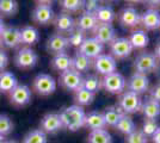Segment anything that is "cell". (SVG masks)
Returning a JSON list of instances; mask_svg holds the SVG:
<instances>
[{"instance_id": "cell-50", "label": "cell", "mask_w": 160, "mask_h": 143, "mask_svg": "<svg viewBox=\"0 0 160 143\" xmlns=\"http://www.w3.org/2000/svg\"><path fill=\"white\" fill-rule=\"evenodd\" d=\"M0 45H1V44H0Z\"/></svg>"}, {"instance_id": "cell-20", "label": "cell", "mask_w": 160, "mask_h": 143, "mask_svg": "<svg viewBox=\"0 0 160 143\" xmlns=\"http://www.w3.org/2000/svg\"><path fill=\"white\" fill-rule=\"evenodd\" d=\"M75 23V26H77V30H79L81 32H86V31H93L98 21L96 19L94 14L92 13H87V12H82L78 17V19L74 21Z\"/></svg>"}, {"instance_id": "cell-38", "label": "cell", "mask_w": 160, "mask_h": 143, "mask_svg": "<svg viewBox=\"0 0 160 143\" xmlns=\"http://www.w3.org/2000/svg\"><path fill=\"white\" fill-rule=\"evenodd\" d=\"M60 5L66 11V13H71V12H77L80 8H82L84 1H81V0H63V1H60Z\"/></svg>"}, {"instance_id": "cell-39", "label": "cell", "mask_w": 160, "mask_h": 143, "mask_svg": "<svg viewBox=\"0 0 160 143\" xmlns=\"http://www.w3.org/2000/svg\"><path fill=\"white\" fill-rule=\"evenodd\" d=\"M85 38H86V37H85L84 32H81V31H79V30H74L73 32H71L69 36L67 37L68 45L74 47V48H79L80 45L82 44V42H84Z\"/></svg>"}, {"instance_id": "cell-23", "label": "cell", "mask_w": 160, "mask_h": 143, "mask_svg": "<svg viewBox=\"0 0 160 143\" xmlns=\"http://www.w3.org/2000/svg\"><path fill=\"white\" fill-rule=\"evenodd\" d=\"M84 126L91 129V131H92V130L105 129L107 124H105V121H104L103 113H102V112H98V111H92V112L85 115Z\"/></svg>"}, {"instance_id": "cell-1", "label": "cell", "mask_w": 160, "mask_h": 143, "mask_svg": "<svg viewBox=\"0 0 160 143\" xmlns=\"http://www.w3.org/2000/svg\"><path fill=\"white\" fill-rule=\"evenodd\" d=\"M60 119L62 122L63 128L68 129L69 131H77L81 126H84V121H85V111L81 106L78 105H72L61 111Z\"/></svg>"}, {"instance_id": "cell-3", "label": "cell", "mask_w": 160, "mask_h": 143, "mask_svg": "<svg viewBox=\"0 0 160 143\" xmlns=\"http://www.w3.org/2000/svg\"><path fill=\"white\" fill-rule=\"evenodd\" d=\"M127 81L124 76L118 72H115L112 74L105 75L102 80V87L112 94H122L126 89Z\"/></svg>"}, {"instance_id": "cell-22", "label": "cell", "mask_w": 160, "mask_h": 143, "mask_svg": "<svg viewBox=\"0 0 160 143\" xmlns=\"http://www.w3.org/2000/svg\"><path fill=\"white\" fill-rule=\"evenodd\" d=\"M52 68L56 72H67L69 69H72V57L67 53H61V54H56L53 56L52 61Z\"/></svg>"}, {"instance_id": "cell-14", "label": "cell", "mask_w": 160, "mask_h": 143, "mask_svg": "<svg viewBox=\"0 0 160 143\" xmlns=\"http://www.w3.org/2000/svg\"><path fill=\"white\" fill-rule=\"evenodd\" d=\"M148 87H149V79L145 74H140L135 72L128 80V91L134 92L138 95L145 93Z\"/></svg>"}, {"instance_id": "cell-36", "label": "cell", "mask_w": 160, "mask_h": 143, "mask_svg": "<svg viewBox=\"0 0 160 143\" xmlns=\"http://www.w3.org/2000/svg\"><path fill=\"white\" fill-rule=\"evenodd\" d=\"M22 143H47V134L41 129L32 130L24 137Z\"/></svg>"}, {"instance_id": "cell-8", "label": "cell", "mask_w": 160, "mask_h": 143, "mask_svg": "<svg viewBox=\"0 0 160 143\" xmlns=\"http://www.w3.org/2000/svg\"><path fill=\"white\" fill-rule=\"evenodd\" d=\"M10 102L17 107L25 106L31 102V89L27 85H17L10 93Z\"/></svg>"}, {"instance_id": "cell-42", "label": "cell", "mask_w": 160, "mask_h": 143, "mask_svg": "<svg viewBox=\"0 0 160 143\" xmlns=\"http://www.w3.org/2000/svg\"><path fill=\"white\" fill-rule=\"evenodd\" d=\"M99 2L96 1V0H88V1H84V7H85V12L87 13H92L94 14L96 11L98 10L99 7Z\"/></svg>"}, {"instance_id": "cell-35", "label": "cell", "mask_w": 160, "mask_h": 143, "mask_svg": "<svg viewBox=\"0 0 160 143\" xmlns=\"http://www.w3.org/2000/svg\"><path fill=\"white\" fill-rule=\"evenodd\" d=\"M18 12V2L14 0H0V14L14 16Z\"/></svg>"}, {"instance_id": "cell-37", "label": "cell", "mask_w": 160, "mask_h": 143, "mask_svg": "<svg viewBox=\"0 0 160 143\" xmlns=\"http://www.w3.org/2000/svg\"><path fill=\"white\" fill-rule=\"evenodd\" d=\"M13 122L7 115H0V135L5 137L13 131Z\"/></svg>"}, {"instance_id": "cell-44", "label": "cell", "mask_w": 160, "mask_h": 143, "mask_svg": "<svg viewBox=\"0 0 160 143\" xmlns=\"http://www.w3.org/2000/svg\"><path fill=\"white\" fill-rule=\"evenodd\" d=\"M151 98L154 99V100H157L158 102H160V82L152 88V91H151Z\"/></svg>"}, {"instance_id": "cell-48", "label": "cell", "mask_w": 160, "mask_h": 143, "mask_svg": "<svg viewBox=\"0 0 160 143\" xmlns=\"http://www.w3.org/2000/svg\"><path fill=\"white\" fill-rule=\"evenodd\" d=\"M5 142V137L2 136V135H0V143H4Z\"/></svg>"}, {"instance_id": "cell-6", "label": "cell", "mask_w": 160, "mask_h": 143, "mask_svg": "<svg viewBox=\"0 0 160 143\" xmlns=\"http://www.w3.org/2000/svg\"><path fill=\"white\" fill-rule=\"evenodd\" d=\"M134 67L136 69V73L145 74L152 73L158 67V60L153 53H140L135 59Z\"/></svg>"}, {"instance_id": "cell-19", "label": "cell", "mask_w": 160, "mask_h": 143, "mask_svg": "<svg viewBox=\"0 0 160 143\" xmlns=\"http://www.w3.org/2000/svg\"><path fill=\"white\" fill-rule=\"evenodd\" d=\"M120 23L126 27L136 26L141 21V16L134 7H124L118 14Z\"/></svg>"}, {"instance_id": "cell-25", "label": "cell", "mask_w": 160, "mask_h": 143, "mask_svg": "<svg viewBox=\"0 0 160 143\" xmlns=\"http://www.w3.org/2000/svg\"><path fill=\"white\" fill-rule=\"evenodd\" d=\"M20 32V42L22 44L25 45H33L37 42L40 41V34L38 30L36 27L31 26V25H27V26L22 27L19 30Z\"/></svg>"}, {"instance_id": "cell-10", "label": "cell", "mask_w": 160, "mask_h": 143, "mask_svg": "<svg viewBox=\"0 0 160 143\" xmlns=\"http://www.w3.org/2000/svg\"><path fill=\"white\" fill-rule=\"evenodd\" d=\"M93 64L96 70L99 74L104 75V76L109 74H112L117 69V61L109 54L99 55L97 59H94Z\"/></svg>"}, {"instance_id": "cell-4", "label": "cell", "mask_w": 160, "mask_h": 143, "mask_svg": "<svg viewBox=\"0 0 160 143\" xmlns=\"http://www.w3.org/2000/svg\"><path fill=\"white\" fill-rule=\"evenodd\" d=\"M38 56L31 48L24 47L19 49L14 56V64L19 69H31L36 66Z\"/></svg>"}, {"instance_id": "cell-9", "label": "cell", "mask_w": 160, "mask_h": 143, "mask_svg": "<svg viewBox=\"0 0 160 143\" xmlns=\"http://www.w3.org/2000/svg\"><path fill=\"white\" fill-rule=\"evenodd\" d=\"M82 76L80 73L75 72L73 69H69L67 72H63L60 74V78H59V81H60V85L67 91H73L75 92L78 88L81 87L82 85Z\"/></svg>"}, {"instance_id": "cell-16", "label": "cell", "mask_w": 160, "mask_h": 143, "mask_svg": "<svg viewBox=\"0 0 160 143\" xmlns=\"http://www.w3.org/2000/svg\"><path fill=\"white\" fill-rule=\"evenodd\" d=\"M0 44L7 48H17L22 44L20 42V32L17 27H5L0 34Z\"/></svg>"}, {"instance_id": "cell-17", "label": "cell", "mask_w": 160, "mask_h": 143, "mask_svg": "<svg viewBox=\"0 0 160 143\" xmlns=\"http://www.w3.org/2000/svg\"><path fill=\"white\" fill-rule=\"evenodd\" d=\"M68 45V41L67 37H65L61 34H54L52 35L47 41V50L52 54H61V53H66Z\"/></svg>"}, {"instance_id": "cell-47", "label": "cell", "mask_w": 160, "mask_h": 143, "mask_svg": "<svg viewBox=\"0 0 160 143\" xmlns=\"http://www.w3.org/2000/svg\"><path fill=\"white\" fill-rule=\"evenodd\" d=\"M5 27H6L5 26V23H4V21H2V18L0 17V34L2 32V30H4Z\"/></svg>"}, {"instance_id": "cell-11", "label": "cell", "mask_w": 160, "mask_h": 143, "mask_svg": "<svg viewBox=\"0 0 160 143\" xmlns=\"http://www.w3.org/2000/svg\"><path fill=\"white\" fill-rule=\"evenodd\" d=\"M103 50H104V45L99 43L94 37H90L84 40L78 51L80 54L85 55L90 60H92V59H97L99 55L103 54Z\"/></svg>"}, {"instance_id": "cell-21", "label": "cell", "mask_w": 160, "mask_h": 143, "mask_svg": "<svg viewBox=\"0 0 160 143\" xmlns=\"http://www.w3.org/2000/svg\"><path fill=\"white\" fill-rule=\"evenodd\" d=\"M141 23L147 30H157L160 27V13L154 8H148L141 16Z\"/></svg>"}, {"instance_id": "cell-28", "label": "cell", "mask_w": 160, "mask_h": 143, "mask_svg": "<svg viewBox=\"0 0 160 143\" xmlns=\"http://www.w3.org/2000/svg\"><path fill=\"white\" fill-rule=\"evenodd\" d=\"M91 60L86 57L85 55L80 54L79 51H77L75 55L72 57V69L78 72V73H84V72H87L90 67H91Z\"/></svg>"}, {"instance_id": "cell-45", "label": "cell", "mask_w": 160, "mask_h": 143, "mask_svg": "<svg viewBox=\"0 0 160 143\" xmlns=\"http://www.w3.org/2000/svg\"><path fill=\"white\" fill-rule=\"evenodd\" d=\"M152 141H153V143H160V126L157 129V131L152 136Z\"/></svg>"}, {"instance_id": "cell-2", "label": "cell", "mask_w": 160, "mask_h": 143, "mask_svg": "<svg viewBox=\"0 0 160 143\" xmlns=\"http://www.w3.org/2000/svg\"><path fill=\"white\" fill-rule=\"evenodd\" d=\"M141 105L142 102H141L140 97L130 91L123 92L118 99V106H120L121 112L126 115L136 113L141 110Z\"/></svg>"}, {"instance_id": "cell-12", "label": "cell", "mask_w": 160, "mask_h": 143, "mask_svg": "<svg viewBox=\"0 0 160 143\" xmlns=\"http://www.w3.org/2000/svg\"><path fill=\"white\" fill-rule=\"evenodd\" d=\"M110 51L111 56L113 59H126L133 51V47L130 44V42L126 37H120L116 38L115 41L110 44Z\"/></svg>"}, {"instance_id": "cell-15", "label": "cell", "mask_w": 160, "mask_h": 143, "mask_svg": "<svg viewBox=\"0 0 160 143\" xmlns=\"http://www.w3.org/2000/svg\"><path fill=\"white\" fill-rule=\"evenodd\" d=\"M63 128L59 113H47L41 119V130L44 134H55Z\"/></svg>"}, {"instance_id": "cell-26", "label": "cell", "mask_w": 160, "mask_h": 143, "mask_svg": "<svg viewBox=\"0 0 160 143\" xmlns=\"http://www.w3.org/2000/svg\"><path fill=\"white\" fill-rule=\"evenodd\" d=\"M94 17L98 23H104V24H111L116 17V12L112 6L110 5H100L98 10L96 11Z\"/></svg>"}, {"instance_id": "cell-40", "label": "cell", "mask_w": 160, "mask_h": 143, "mask_svg": "<svg viewBox=\"0 0 160 143\" xmlns=\"http://www.w3.org/2000/svg\"><path fill=\"white\" fill-rule=\"evenodd\" d=\"M158 128H159V125H158L157 119H147V118H145L141 131L146 135V137H152Z\"/></svg>"}, {"instance_id": "cell-49", "label": "cell", "mask_w": 160, "mask_h": 143, "mask_svg": "<svg viewBox=\"0 0 160 143\" xmlns=\"http://www.w3.org/2000/svg\"><path fill=\"white\" fill-rule=\"evenodd\" d=\"M4 143H18V142H16V141H12V140H10V141H5Z\"/></svg>"}, {"instance_id": "cell-18", "label": "cell", "mask_w": 160, "mask_h": 143, "mask_svg": "<svg viewBox=\"0 0 160 143\" xmlns=\"http://www.w3.org/2000/svg\"><path fill=\"white\" fill-rule=\"evenodd\" d=\"M54 24L56 30L59 31L58 34H69V32H73L74 27H75V23H74L73 17L69 13L66 12H61L60 14H58L55 18H54Z\"/></svg>"}, {"instance_id": "cell-7", "label": "cell", "mask_w": 160, "mask_h": 143, "mask_svg": "<svg viewBox=\"0 0 160 143\" xmlns=\"http://www.w3.org/2000/svg\"><path fill=\"white\" fill-rule=\"evenodd\" d=\"M31 18L35 23H37L40 25H46L54 21L55 13H54L53 7L49 2H40L33 8Z\"/></svg>"}, {"instance_id": "cell-43", "label": "cell", "mask_w": 160, "mask_h": 143, "mask_svg": "<svg viewBox=\"0 0 160 143\" xmlns=\"http://www.w3.org/2000/svg\"><path fill=\"white\" fill-rule=\"evenodd\" d=\"M7 63H8V56L5 53V50H2L0 48V72H4V69L6 68Z\"/></svg>"}, {"instance_id": "cell-13", "label": "cell", "mask_w": 160, "mask_h": 143, "mask_svg": "<svg viewBox=\"0 0 160 143\" xmlns=\"http://www.w3.org/2000/svg\"><path fill=\"white\" fill-rule=\"evenodd\" d=\"M94 38L102 43L103 45L107 43H112L116 40V31L112 24H104V23H98L96 29L93 30Z\"/></svg>"}, {"instance_id": "cell-24", "label": "cell", "mask_w": 160, "mask_h": 143, "mask_svg": "<svg viewBox=\"0 0 160 143\" xmlns=\"http://www.w3.org/2000/svg\"><path fill=\"white\" fill-rule=\"evenodd\" d=\"M141 111L147 119H157L160 116V102L149 97L148 99H146L142 102Z\"/></svg>"}, {"instance_id": "cell-34", "label": "cell", "mask_w": 160, "mask_h": 143, "mask_svg": "<svg viewBox=\"0 0 160 143\" xmlns=\"http://www.w3.org/2000/svg\"><path fill=\"white\" fill-rule=\"evenodd\" d=\"M102 113H103V117H104V121H105L107 125H109V126H116V124L118 122L122 112H121L120 109H116L113 106H109Z\"/></svg>"}, {"instance_id": "cell-30", "label": "cell", "mask_w": 160, "mask_h": 143, "mask_svg": "<svg viewBox=\"0 0 160 143\" xmlns=\"http://www.w3.org/2000/svg\"><path fill=\"white\" fill-rule=\"evenodd\" d=\"M94 93H91L86 91L85 88L80 87L74 92V99L78 106H87V105H91L94 100Z\"/></svg>"}, {"instance_id": "cell-33", "label": "cell", "mask_w": 160, "mask_h": 143, "mask_svg": "<svg viewBox=\"0 0 160 143\" xmlns=\"http://www.w3.org/2000/svg\"><path fill=\"white\" fill-rule=\"evenodd\" d=\"M82 88H85L86 91L91 92V93H97L102 87V80L97 75H87L86 78L82 79Z\"/></svg>"}, {"instance_id": "cell-27", "label": "cell", "mask_w": 160, "mask_h": 143, "mask_svg": "<svg viewBox=\"0 0 160 143\" xmlns=\"http://www.w3.org/2000/svg\"><path fill=\"white\" fill-rule=\"evenodd\" d=\"M17 85L18 82L13 73L5 72V70L0 72V92L1 93H10Z\"/></svg>"}, {"instance_id": "cell-41", "label": "cell", "mask_w": 160, "mask_h": 143, "mask_svg": "<svg viewBox=\"0 0 160 143\" xmlns=\"http://www.w3.org/2000/svg\"><path fill=\"white\" fill-rule=\"evenodd\" d=\"M126 143H148V137L140 129L134 130L126 138Z\"/></svg>"}, {"instance_id": "cell-31", "label": "cell", "mask_w": 160, "mask_h": 143, "mask_svg": "<svg viewBox=\"0 0 160 143\" xmlns=\"http://www.w3.org/2000/svg\"><path fill=\"white\" fill-rule=\"evenodd\" d=\"M132 47L136 48V49H142V48H146L148 45V42H149V38L145 31L142 30H138V31H134L133 34L130 35V37L128 38Z\"/></svg>"}, {"instance_id": "cell-29", "label": "cell", "mask_w": 160, "mask_h": 143, "mask_svg": "<svg viewBox=\"0 0 160 143\" xmlns=\"http://www.w3.org/2000/svg\"><path fill=\"white\" fill-rule=\"evenodd\" d=\"M115 128L118 130L120 132H122V134H124L126 136H128L129 134L133 132L134 130H136V125H135V123H134L133 119L128 116V115L121 113L120 119H118V122H117Z\"/></svg>"}, {"instance_id": "cell-32", "label": "cell", "mask_w": 160, "mask_h": 143, "mask_svg": "<svg viewBox=\"0 0 160 143\" xmlns=\"http://www.w3.org/2000/svg\"><path fill=\"white\" fill-rule=\"evenodd\" d=\"M88 143H112V137L105 129L92 130L88 134Z\"/></svg>"}, {"instance_id": "cell-46", "label": "cell", "mask_w": 160, "mask_h": 143, "mask_svg": "<svg viewBox=\"0 0 160 143\" xmlns=\"http://www.w3.org/2000/svg\"><path fill=\"white\" fill-rule=\"evenodd\" d=\"M155 57H157V60H160V42L157 44V47H155Z\"/></svg>"}, {"instance_id": "cell-5", "label": "cell", "mask_w": 160, "mask_h": 143, "mask_svg": "<svg viewBox=\"0 0 160 143\" xmlns=\"http://www.w3.org/2000/svg\"><path fill=\"white\" fill-rule=\"evenodd\" d=\"M33 91L40 95H50L56 89V81L49 74H38L32 81Z\"/></svg>"}]
</instances>
